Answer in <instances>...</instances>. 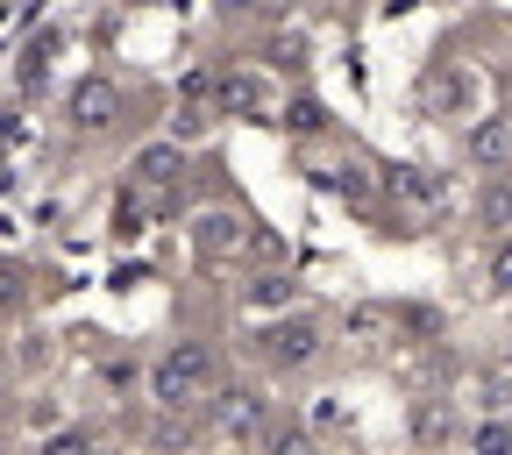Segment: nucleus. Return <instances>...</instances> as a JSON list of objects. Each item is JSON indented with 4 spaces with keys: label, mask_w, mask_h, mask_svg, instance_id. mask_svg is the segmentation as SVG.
Listing matches in <instances>:
<instances>
[{
    "label": "nucleus",
    "mask_w": 512,
    "mask_h": 455,
    "mask_svg": "<svg viewBox=\"0 0 512 455\" xmlns=\"http://www.w3.org/2000/svg\"><path fill=\"white\" fill-rule=\"evenodd\" d=\"M207 384H214L207 342H178V349H164L157 370H150V399H157V406H192V399H207Z\"/></svg>",
    "instance_id": "1"
},
{
    "label": "nucleus",
    "mask_w": 512,
    "mask_h": 455,
    "mask_svg": "<svg viewBox=\"0 0 512 455\" xmlns=\"http://www.w3.org/2000/svg\"><path fill=\"white\" fill-rule=\"evenodd\" d=\"M264 356H271L278 370H306V363L320 356V320H306V313L278 320V328L264 335Z\"/></svg>",
    "instance_id": "2"
},
{
    "label": "nucleus",
    "mask_w": 512,
    "mask_h": 455,
    "mask_svg": "<svg viewBox=\"0 0 512 455\" xmlns=\"http://www.w3.org/2000/svg\"><path fill=\"white\" fill-rule=\"evenodd\" d=\"M121 114V86L114 79H79L72 86V128H86V136H93V128H107Z\"/></svg>",
    "instance_id": "3"
},
{
    "label": "nucleus",
    "mask_w": 512,
    "mask_h": 455,
    "mask_svg": "<svg viewBox=\"0 0 512 455\" xmlns=\"http://www.w3.org/2000/svg\"><path fill=\"white\" fill-rule=\"evenodd\" d=\"M178 171H185V150L164 136V143H150L143 157H136V192H150V200H164V192L178 185Z\"/></svg>",
    "instance_id": "4"
},
{
    "label": "nucleus",
    "mask_w": 512,
    "mask_h": 455,
    "mask_svg": "<svg viewBox=\"0 0 512 455\" xmlns=\"http://www.w3.org/2000/svg\"><path fill=\"white\" fill-rule=\"evenodd\" d=\"M470 157H477V164H491V171H505V164H512V121H505V114H484V121L470 128Z\"/></svg>",
    "instance_id": "5"
},
{
    "label": "nucleus",
    "mask_w": 512,
    "mask_h": 455,
    "mask_svg": "<svg viewBox=\"0 0 512 455\" xmlns=\"http://www.w3.org/2000/svg\"><path fill=\"white\" fill-rule=\"evenodd\" d=\"M192 242H200V256H207V264H221V256H235V249L249 242V228H242L235 214H207V221H200V235H192Z\"/></svg>",
    "instance_id": "6"
},
{
    "label": "nucleus",
    "mask_w": 512,
    "mask_h": 455,
    "mask_svg": "<svg viewBox=\"0 0 512 455\" xmlns=\"http://www.w3.org/2000/svg\"><path fill=\"white\" fill-rule=\"evenodd\" d=\"M221 427L228 434H264V392H249V384L221 392Z\"/></svg>",
    "instance_id": "7"
},
{
    "label": "nucleus",
    "mask_w": 512,
    "mask_h": 455,
    "mask_svg": "<svg viewBox=\"0 0 512 455\" xmlns=\"http://www.w3.org/2000/svg\"><path fill=\"white\" fill-rule=\"evenodd\" d=\"M207 93H214L228 114H256V107H264V86H256L249 72H228V79H221V86H207Z\"/></svg>",
    "instance_id": "8"
},
{
    "label": "nucleus",
    "mask_w": 512,
    "mask_h": 455,
    "mask_svg": "<svg viewBox=\"0 0 512 455\" xmlns=\"http://www.w3.org/2000/svg\"><path fill=\"white\" fill-rule=\"evenodd\" d=\"M470 93H477V79H470V72H456V64H441V72H434V107H441V114L470 107Z\"/></svg>",
    "instance_id": "9"
},
{
    "label": "nucleus",
    "mask_w": 512,
    "mask_h": 455,
    "mask_svg": "<svg viewBox=\"0 0 512 455\" xmlns=\"http://www.w3.org/2000/svg\"><path fill=\"white\" fill-rule=\"evenodd\" d=\"M470 455H512V420L505 413H484L470 427Z\"/></svg>",
    "instance_id": "10"
},
{
    "label": "nucleus",
    "mask_w": 512,
    "mask_h": 455,
    "mask_svg": "<svg viewBox=\"0 0 512 455\" xmlns=\"http://www.w3.org/2000/svg\"><path fill=\"white\" fill-rule=\"evenodd\" d=\"M448 434H456V420H448V406H420V413H413V441H420L427 455H434V448H441Z\"/></svg>",
    "instance_id": "11"
},
{
    "label": "nucleus",
    "mask_w": 512,
    "mask_h": 455,
    "mask_svg": "<svg viewBox=\"0 0 512 455\" xmlns=\"http://www.w3.org/2000/svg\"><path fill=\"white\" fill-rule=\"evenodd\" d=\"M477 406H484V413H505V406H512V363L477 377Z\"/></svg>",
    "instance_id": "12"
},
{
    "label": "nucleus",
    "mask_w": 512,
    "mask_h": 455,
    "mask_svg": "<svg viewBox=\"0 0 512 455\" xmlns=\"http://www.w3.org/2000/svg\"><path fill=\"white\" fill-rule=\"evenodd\" d=\"M249 306H264V313H278V306H292V278L285 271H264L249 285Z\"/></svg>",
    "instance_id": "13"
},
{
    "label": "nucleus",
    "mask_w": 512,
    "mask_h": 455,
    "mask_svg": "<svg viewBox=\"0 0 512 455\" xmlns=\"http://www.w3.org/2000/svg\"><path fill=\"white\" fill-rule=\"evenodd\" d=\"M477 214H484V228H498V235H512V178L484 192V200H477Z\"/></svg>",
    "instance_id": "14"
},
{
    "label": "nucleus",
    "mask_w": 512,
    "mask_h": 455,
    "mask_svg": "<svg viewBox=\"0 0 512 455\" xmlns=\"http://www.w3.org/2000/svg\"><path fill=\"white\" fill-rule=\"evenodd\" d=\"M264 455H313V427H264Z\"/></svg>",
    "instance_id": "15"
},
{
    "label": "nucleus",
    "mask_w": 512,
    "mask_h": 455,
    "mask_svg": "<svg viewBox=\"0 0 512 455\" xmlns=\"http://www.w3.org/2000/svg\"><path fill=\"white\" fill-rule=\"evenodd\" d=\"M285 128H299V136H320V128H328V107H320V100H292V107H285Z\"/></svg>",
    "instance_id": "16"
},
{
    "label": "nucleus",
    "mask_w": 512,
    "mask_h": 455,
    "mask_svg": "<svg viewBox=\"0 0 512 455\" xmlns=\"http://www.w3.org/2000/svg\"><path fill=\"white\" fill-rule=\"evenodd\" d=\"M342 420H349V406H342L335 392H320V399H313V420H306V427H313V434H335Z\"/></svg>",
    "instance_id": "17"
},
{
    "label": "nucleus",
    "mask_w": 512,
    "mask_h": 455,
    "mask_svg": "<svg viewBox=\"0 0 512 455\" xmlns=\"http://www.w3.org/2000/svg\"><path fill=\"white\" fill-rule=\"evenodd\" d=\"M484 278H491V292H512V235L491 249V264H484Z\"/></svg>",
    "instance_id": "18"
},
{
    "label": "nucleus",
    "mask_w": 512,
    "mask_h": 455,
    "mask_svg": "<svg viewBox=\"0 0 512 455\" xmlns=\"http://www.w3.org/2000/svg\"><path fill=\"white\" fill-rule=\"evenodd\" d=\"M43 455H93V441H86L79 427H64V434H50V441H43Z\"/></svg>",
    "instance_id": "19"
},
{
    "label": "nucleus",
    "mask_w": 512,
    "mask_h": 455,
    "mask_svg": "<svg viewBox=\"0 0 512 455\" xmlns=\"http://www.w3.org/2000/svg\"><path fill=\"white\" fill-rule=\"evenodd\" d=\"M349 200H370V164H342V178H335Z\"/></svg>",
    "instance_id": "20"
},
{
    "label": "nucleus",
    "mask_w": 512,
    "mask_h": 455,
    "mask_svg": "<svg viewBox=\"0 0 512 455\" xmlns=\"http://www.w3.org/2000/svg\"><path fill=\"white\" fill-rule=\"evenodd\" d=\"M192 136H207V114H178L171 121V143H192Z\"/></svg>",
    "instance_id": "21"
},
{
    "label": "nucleus",
    "mask_w": 512,
    "mask_h": 455,
    "mask_svg": "<svg viewBox=\"0 0 512 455\" xmlns=\"http://www.w3.org/2000/svg\"><path fill=\"white\" fill-rule=\"evenodd\" d=\"M505 171H512V164H505Z\"/></svg>",
    "instance_id": "22"
}]
</instances>
